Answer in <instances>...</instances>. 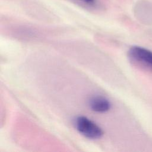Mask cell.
Wrapping results in <instances>:
<instances>
[{
	"label": "cell",
	"mask_w": 152,
	"mask_h": 152,
	"mask_svg": "<svg viewBox=\"0 0 152 152\" xmlns=\"http://www.w3.org/2000/svg\"><path fill=\"white\" fill-rule=\"evenodd\" d=\"M75 129L84 137L90 140H96L103 135L102 129L91 119L84 116H78L74 119Z\"/></svg>",
	"instance_id": "1"
},
{
	"label": "cell",
	"mask_w": 152,
	"mask_h": 152,
	"mask_svg": "<svg viewBox=\"0 0 152 152\" xmlns=\"http://www.w3.org/2000/svg\"><path fill=\"white\" fill-rule=\"evenodd\" d=\"M128 56L131 60L152 67V52L142 47L135 46L128 51Z\"/></svg>",
	"instance_id": "2"
},
{
	"label": "cell",
	"mask_w": 152,
	"mask_h": 152,
	"mask_svg": "<svg viewBox=\"0 0 152 152\" xmlns=\"http://www.w3.org/2000/svg\"><path fill=\"white\" fill-rule=\"evenodd\" d=\"M88 105L92 110L100 113L106 112L111 107V103L109 100L101 96L91 97L88 100Z\"/></svg>",
	"instance_id": "3"
},
{
	"label": "cell",
	"mask_w": 152,
	"mask_h": 152,
	"mask_svg": "<svg viewBox=\"0 0 152 152\" xmlns=\"http://www.w3.org/2000/svg\"><path fill=\"white\" fill-rule=\"evenodd\" d=\"M81 1L89 5H94L96 4V0H81Z\"/></svg>",
	"instance_id": "4"
}]
</instances>
